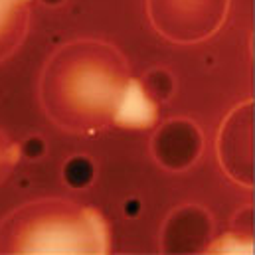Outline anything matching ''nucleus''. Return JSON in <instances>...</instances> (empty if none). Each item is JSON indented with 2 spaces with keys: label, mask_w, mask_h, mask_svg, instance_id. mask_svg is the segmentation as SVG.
<instances>
[{
  "label": "nucleus",
  "mask_w": 255,
  "mask_h": 255,
  "mask_svg": "<svg viewBox=\"0 0 255 255\" xmlns=\"http://www.w3.org/2000/svg\"><path fill=\"white\" fill-rule=\"evenodd\" d=\"M127 58L101 40H75L58 48L40 77L46 115L67 132L93 134L113 123L127 85Z\"/></svg>",
  "instance_id": "nucleus-1"
},
{
  "label": "nucleus",
  "mask_w": 255,
  "mask_h": 255,
  "mask_svg": "<svg viewBox=\"0 0 255 255\" xmlns=\"http://www.w3.org/2000/svg\"><path fill=\"white\" fill-rule=\"evenodd\" d=\"M111 232L103 216L64 198H44L14 210L0 224V254H107Z\"/></svg>",
  "instance_id": "nucleus-2"
},
{
  "label": "nucleus",
  "mask_w": 255,
  "mask_h": 255,
  "mask_svg": "<svg viewBox=\"0 0 255 255\" xmlns=\"http://www.w3.org/2000/svg\"><path fill=\"white\" fill-rule=\"evenodd\" d=\"M230 0H146L154 30L170 42L196 44L214 36L226 22Z\"/></svg>",
  "instance_id": "nucleus-3"
},
{
  "label": "nucleus",
  "mask_w": 255,
  "mask_h": 255,
  "mask_svg": "<svg viewBox=\"0 0 255 255\" xmlns=\"http://www.w3.org/2000/svg\"><path fill=\"white\" fill-rule=\"evenodd\" d=\"M218 158L226 174L238 184L254 186V101L230 111L218 134Z\"/></svg>",
  "instance_id": "nucleus-4"
},
{
  "label": "nucleus",
  "mask_w": 255,
  "mask_h": 255,
  "mask_svg": "<svg viewBox=\"0 0 255 255\" xmlns=\"http://www.w3.org/2000/svg\"><path fill=\"white\" fill-rule=\"evenodd\" d=\"M204 148L200 127L184 117L170 119L156 128L150 138L154 160L168 172H184L194 166Z\"/></svg>",
  "instance_id": "nucleus-5"
},
{
  "label": "nucleus",
  "mask_w": 255,
  "mask_h": 255,
  "mask_svg": "<svg viewBox=\"0 0 255 255\" xmlns=\"http://www.w3.org/2000/svg\"><path fill=\"white\" fill-rule=\"evenodd\" d=\"M214 220L208 210L198 204H184L176 208L162 228L164 254H200L208 250Z\"/></svg>",
  "instance_id": "nucleus-6"
},
{
  "label": "nucleus",
  "mask_w": 255,
  "mask_h": 255,
  "mask_svg": "<svg viewBox=\"0 0 255 255\" xmlns=\"http://www.w3.org/2000/svg\"><path fill=\"white\" fill-rule=\"evenodd\" d=\"M156 123H158V101H154L146 93L140 79L128 77L113 113V125L140 130V128L154 127Z\"/></svg>",
  "instance_id": "nucleus-7"
},
{
  "label": "nucleus",
  "mask_w": 255,
  "mask_h": 255,
  "mask_svg": "<svg viewBox=\"0 0 255 255\" xmlns=\"http://www.w3.org/2000/svg\"><path fill=\"white\" fill-rule=\"evenodd\" d=\"M30 28V10L20 0H0V64L24 42Z\"/></svg>",
  "instance_id": "nucleus-8"
},
{
  "label": "nucleus",
  "mask_w": 255,
  "mask_h": 255,
  "mask_svg": "<svg viewBox=\"0 0 255 255\" xmlns=\"http://www.w3.org/2000/svg\"><path fill=\"white\" fill-rule=\"evenodd\" d=\"M62 176H64V182L71 190H85L93 184V180L97 176V166L89 156L73 154L65 160L64 168H62Z\"/></svg>",
  "instance_id": "nucleus-9"
},
{
  "label": "nucleus",
  "mask_w": 255,
  "mask_h": 255,
  "mask_svg": "<svg viewBox=\"0 0 255 255\" xmlns=\"http://www.w3.org/2000/svg\"><path fill=\"white\" fill-rule=\"evenodd\" d=\"M140 83L154 101H168L176 91V77L166 67L148 69Z\"/></svg>",
  "instance_id": "nucleus-10"
},
{
  "label": "nucleus",
  "mask_w": 255,
  "mask_h": 255,
  "mask_svg": "<svg viewBox=\"0 0 255 255\" xmlns=\"http://www.w3.org/2000/svg\"><path fill=\"white\" fill-rule=\"evenodd\" d=\"M20 158V144L12 142L4 130H0V184L8 178Z\"/></svg>",
  "instance_id": "nucleus-11"
},
{
  "label": "nucleus",
  "mask_w": 255,
  "mask_h": 255,
  "mask_svg": "<svg viewBox=\"0 0 255 255\" xmlns=\"http://www.w3.org/2000/svg\"><path fill=\"white\" fill-rule=\"evenodd\" d=\"M46 142H44V138L42 136H38V134H32V136H28L22 144H20V156H26V158H30V160H40L44 154H46Z\"/></svg>",
  "instance_id": "nucleus-12"
},
{
  "label": "nucleus",
  "mask_w": 255,
  "mask_h": 255,
  "mask_svg": "<svg viewBox=\"0 0 255 255\" xmlns=\"http://www.w3.org/2000/svg\"><path fill=\"white\" fill-rule=\"evenodd\" d=\"M46 6H52V8H56V6H62L65 0H42Z\"/></svg>",
  "instance_id": "nucleus-13"
},
{
  "label": "nucleus",
  "mask_w": 255,
  "mask_h": 255,
  "mask_svg": "<svg viewBox=\"0 0 255 255\" xmlns=\"http://www.w3.org/2000/svg\"><path fill=\"white\" fill-rule=\"evenodd\" d=\"M20 2H26V4H28V2H30V0H20Z\"/></svg>",
  "instance_id": "nucleus-14"
}]
</instances>
